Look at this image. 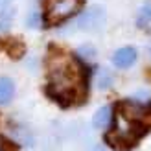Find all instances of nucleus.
I'll return each instance as SVG.
<instances>
[{
    "label": "nucleus",
    "instance_id": "obj_1",
    "mask_svg": "<svg viewBox=\"0 0 151 151\" xmlns=\"http://www.w3.org/2000/svg\"><path fill=\"white\" fill-rule=\"evenodd\" d=\"M81 74L72 59L59 55L50 63V92L61 101H72L79 92Z\"/></svg>",
    "mask_w": 151,
    "mask_h": 151
},
{
    "label": "nucleus",
    "instance_id": "obj_2",
    "mask_svg": "<svg viewBox=\"0 0 151 151\" xmlns=\"http://www.w3.org/2000/svg\"><path fill=\"white\" fill-rule=\"evenodd\" d=\"M81 0H46V20L52 24L63 22L79 9Z\"/></svg>",
    "mask_w": 151,
    "mask_h": 151
},
{
    "label": "nucleus",
    "instance_id": "obj_3",
    "mask_svg": "<svg viewBox=\"0 0 151 151\" xmlns=\"http://www.w3.org/2000/svg\"><path fill=\"white\" fill-rule=\"evenodd\" d=\"M107 13L101 6H92L87 11H83L79 15V19L76 20V28L83 29V32H96V29L103 28Z\"/></svg>",
    "mask_w": 151,
    "mask_h": 151
},
{
    "label": "nucleus",
    "instance_id": "obj_4",
    "mask_svg": "<svg viewBox=\"0 0 151 151\" xmlns=\"http://www.w3.org/2000/svg\"><path fill=\"white\" fill-rule=\"evenodd\" d=\"M134 61H137V50L133 46H124L112 55V65L116 68H129L131 65H134Z\"/></svg>",
    "mask_w": 151,
    "mask_h": 151
},
{
    "label": "nucleus",
    "instance_id": "obj_5",
    "mask_svg": "<svg viewBox=\"0 0 151 151\" xmlns=\"http://www.w3.org/2000/svg\"><path fill=\"white\" fill-rule=\"evenodd\" d=\"M111 118H112V109L109 105H105V107L98 109L96 114L92 116V125L96 129H103V127H107L111 124Z\"/></svg>",
    "mask_w": 151,
    "mask_h": 151
},
{
    "label": "nucleus",
    "instance_id": "obj_6",
    "mask_svg": "<svg viewBox=\"0 0 151 151\" xmlns=\"http://www.w3.org/2000/svg\"><path fill=\"white\" fill-rule=\"evenodd\" d=\"M15 96V83L9 78H0V105H6Z\"/></svg>",
    "mask_w": 151,
    "mask_h": 151
},
{
    "label": "nucleus",
    "instance_id": "obj_7",
    "mask_svg": "<svg viewBox=\"0 0 151 151\" xmlns=\"http://www.w3.org/2000/svg\"><path fill=\"white\" fill-rule=\"evenodd\" d=\"M137 26L140 29H151V4L140 7V11L137 15Z\"/></svg>",
    "mask_w": 151,
    "mask_h": 151
},
{
    "label": "nucleus",
    "instance_id": "obj_8",
    "mask_svg": "<svg viewBox=\"0 0 151 151\" xmlns=\"http://www.w3.org/2000/svg\"><path fill=\"white\" fill-rule=\"evenodd\" d=\"M112 85V74L109 70H100V74H98V87L100 88H109Z\"/></svg>",
    "mask_w": 151,
    "mask_h": 151
},
{
    "label": "nucleus",
    "instance_id": "obj_9",
    "mask_svg": "<svg viewBox=\"0 0 151 151\" xmlns=\"http://www.w3.org/2000/svg\"><path fill=\"white\" fill-rule=\"evenodd\" d=\"M78 52H79L81 57H87V59H92V57L96 55V50L90 46V44H83V46H81Z\"/></svg>",
    "mask_w": 151,
    "mask_h": 151
},
{
    "label": "nucleus",
    "instance_id": "obj_10",
    "mask_svg": "<svg viewBox=\"0 0 151 151\" xmlns=\"http://www.w3.org/2000/svg\"><path fill=\"white\" fill-rule=\"evenodd\" d=\"M11 4V0H0V13L7 9V6Z\"/></svg>",
    "mask_w": 151,
    "mask_h": 151
},
{
    "label": "nucleus",
    "instance_id": "obj_11",
    "mask_svg": "<svg viewBox=\"0 0 151 151\" xmlns=\"http://www.w3.org/2000/svg\"><path fill=\"white\" fill-rule=\"evenodd\" d=\"M0 151H7V146H6V142L0 138Z\"/></svg>",
    "mask_w": 151,
    "mask_h": 151
},
{
    "label": "nucleus",
    "instance_id": "obj_12",
    "mask_svg": "<svg viewBox=\"0 0 151 151\" xmlns=\"http://www.w3.org/2000/svg\"><path fill=\"white\" fill-rule=\"evenodd\" d=\"M92 151H105V149H103V147H94Z\"/></svg>",
    "mask_w": 151,
    "mask_h": 151
}]
</instances>
